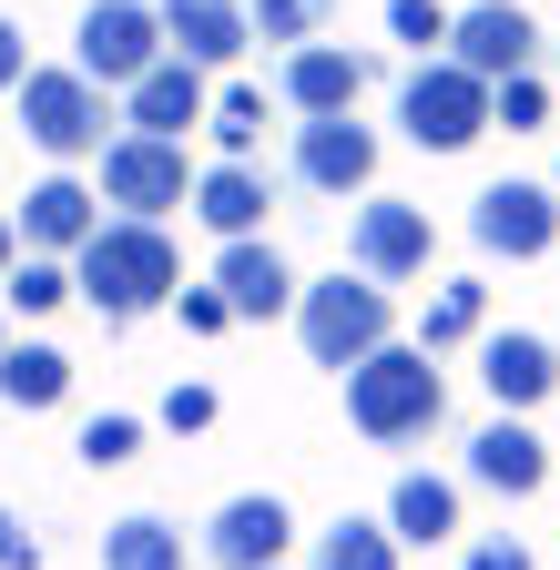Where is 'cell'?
<instances>
[{
    "mask_svg": "<svg viewBox=\"0 0 560 570\" xmlns=\"http://www.w3.org/2000/svg\"><path fill=\"white\" fill-rule=\"evenodd\" d=\"M204 112H215V92H204V61L164 51L144 82H132V122H122V132H164V142H184Z\"/></svg>",
    "mask_w": 560,
    "mask_h": 570,
    "instance_id": "15",
    "label": "cell"
},
{
    "mask_svg": "<svg viewBox=\"0 0 560 570\" xmlns=\"http://www.w3.org/2000/svg\"><path fill=\"white\" fill-rule=\"evenodd\" d=\"M397 122H407L417 154H469V142L489 132V82H479V71H459V61L439 51V61H417V71H407Z\"/></svg>",
    "mask_w": 560,
    "mask_h": 570,
    "instance_id": "5",
    "label": "cell"
},
{
    "mask_svg": "<svg viewBox=\"0 0 560 570\" xmlns=\"http://www.w3.org/2000/svg\"><path fill=\"white\" fill-rule=\"evenodd\" d=\"M346 255H357V275H377V285H407V275H429L439 235H429V214H417V204L367 194V204H357V225H346Z\"/></svg>",
    "mask_w": 560,
    "mask_h": 570,
    "instance_id": "9",
    "label": "cell"
},
{
    "mask_svg": "<svg viewBox=\"0 0 560 570\" xmlns=\"http://www.w3.org/2000/svg\"><path fill=\"white\" fill-rule=\"evenodd\" d=\"M92 225H102V194H82L72 174H51V184L21 194V245H31V255H82Z\"/></svg>",
    "mask_w": 560,
    "mask_h": 570,
    "instance_id": "16",
    "label": "cell"
},
{
    "mask_svg": "<svg viewBox=\"0 0 560 570\" xmlns=\"http://www.w3.org/2000/svg\"><path fill=\"white\" fill-rule=\"evenodd\" d=\"M316 570H397V530L387 520H336V530H316Z\"/></svg>",
    "mask_w": 560,
    "mask_h": 570,
    "instance_id": "25",
    "label": "cell"
},
{
    "mask_svg": "<svg viewBox=\"0 0 560 570\" xmlns=\"http://www.w3.org/2000/svg\"><path fill=\"white\" fill-rule=\"evenodd\" d=\"M479 387L500 397V417H530V407L560 387V346H550V336H530V326L479 336Z\"/></svg>",
    "mask_w": 560,
    "mask_h": 570,
    "instance_id": "13",
    "label": "cell"
},
{
    "mask_svg": "<svg viewBox=\"0 0 560 570\" xmlns=\"http://www.w3.org/2000/svg\"><path fill=\"white\" fill-rule=\"evenodd\" d=\"M102 570H184V530L154 520V510H132L102 530Z\"/></svg>",
    "mask_w": 560,
    "mask_h": 570,
    "instance_id": "23",
    "label": "cell"
},
{
    "mask_svg": "<svg viewBox=\"0 0 560 570\" xmlns=\"http://www.w3.org/2000/svg\"><path fill=\"white\" fill-rule=\"evenodd\" d=\"M215 142H225V164H255V142H265V92L255 82H235V92H215Z\"/></svg>",
    "mask_w": 560,
    "mask_h": 570,
    "instance_id": "27",
    "label": "cell"
},
{
    "mask_svg": "<svg viewBox=\"0 0 560 570\" xmlns=\"http://www.w3.org/2000/svg\"><path fill=\"white\" fill-rule=\"evenodd\" d=\"M21 82H31V61H21V31L0 21V92H21Z\"/></svg>",
    "mask_w": 560,
    "mask_h": 570,
    "instance_id": "36",
    "label": "cell"
},
{
    "mask_svg": "<svg viewBox=\"0 0 560 570\" xmlns=\"http://www.w3.org/2000/svg\"><path fill=\"white\" fill-rule=\"evenodd\" d=\"M346 417H357V439H377V449L429 439V428L449 417L439 356H429V346H377L367 367H346Z\"/></svg>",
    "mask_w": 560,
    "mask_h": 570,
    "instance_id": "2",
    "label": "cell"
},
{
    "mask_svg": "<svg viewBox=\"0 0 560 570\" xmlns=\"http://www.w3.org/2000/svg\"><path fill=\"white\" fill-rule=\"evenodd\" d=\"M479 316H489V285H479V275H459V285H439V296H429V316H417V346L449 356V346H469V336H479Z\"/></svg>",
    "mask_w": 560,
    "mask_h": 570,
    "instance_id": "24",
    "label": "cell"
},
{
    "mask_svg": "<svg viewBox=\"0 0 560 570\" xmlns=\"http://www.w3.org/2000/svg\"><path fill=\"white\" fill-rule=\"evenodd\" d=\"M21 132L41 142L51 164H82V154L112 142V92L92 82L82 61L72 71H31V82H21Z\"/></svg>",
    "mask_w": 560,
    "mask_h": 570,
    "instance_id": "4",
    "label": "cell"
},
{
    "mask_svg": "<svg viewBox=\"0 0 560 570\" xmlns=\"http://www.w3.org/2000/svg\"><path fill=\"white\" fill-rule=\"evenodd\" d=\"M164 41L215 71V61H235L255 41V21H245V0H164Z\"/></svg>",
    "mask_w": 560,
    "mask_h": 570,
    "instance_id": "20",
    "label": "cell"
},
{
    "mask_svg": "<svg viewBox=\"0 0 560 570\" xmlns=\"http://www.w3.org/2000/svg\"><path fill=\"white\" fill-rule=\"evenodd\" d=\"M164 51H174L164 41V11H144V0H92V11H82V41H72V61L92 71L102 92H132Z\"/></svg>",
    "mask_w": 560,
    "mask_h": 570,
    "instance_id": "6",
    "label": "cell"
},
{
    "mask_svg": "<svg viewBox=\"0 0 560 570\" xmlns=\"http://www.w3.org/2000/svg\"><path fill=\"white\" fill-rule=\"evenodd\" d=\"M215 285H225L235 316H286V306H296V275H286V255H275L265 235L225 245V255H215Z\"/></svg>",
    "mask_w": 560,
    "mask_h": 570,
    "instance_id": "19",
    "label": "cell"
},
{
    "mask_svg": "<svg viewBox=\"0 0 560 570\" xmlns=\"http://www.w3.org/2000/svg\"><path fill=\"white\" fill-rule=\"evenodd\" d=\"M469 235H479V255H510V265L550 255L560 245V184H489L469 204Z\"/></svg>",
    "mask_w": 560,
    "mask_h": 570,
    "instance_id": "8",
    "label": "cell"
},
{
    "mask_svg": "<svg viewBox=\"0 0 560 570\" xmlns=\"http://www.w3.org/2000/svg\"><path fill=\"white\" fill-rule=\"evenodd\" d=\"M21 265V225H0V275H11Z\"/></svg>",
    "mask_w": 560,
    "mask_h": 570,
    "instance_id": "37",
    "label": "cell"
},
{
    "mask_svg": "<svg viewBox=\"0 0 560 570\" xmlns=\"http://www.w3.org/2000/svg\"><path fill=\"white\" fill-rule=\"evenodd\" d=\"M489 122L540 132V122H550V82H540V71H510V82H489Z\"/></svg>",
    "mask_w": 560,
    "mask_h": 570,
    "instance_id": "29",
    "label": "cell"
},
{
    "mask_svg": "<svg viewBox=\"0 0 560 570\" xmlns=\"http://www.w3.org/2000/svg\"><path fill=\"white\" fill-rule=\"evenodd\" d=\"M387 530H397L407 550L459 540V489H449V479H429V469H407V479L387 489Z\"/></svg>",
    "mask_w": 560,
    "mask_h": 570,
    "instance_id": "21",
    "label": "cell"
},
{
    "mask_svg": "<svg viewBox=\"0 0 560 570\" xmlns=\"http://www.w3.org/2000/svg\"><path fill=\"white\" fill-rule=\"evenodd\" d=\"M164 428H174V439H194V428H215V387H174V397H164Z\"/></svg>",
    "mask_w": 560,
    "mask_h": 570,
    "instance_id": "33",
    "label": "cell"
},
{
    "mask_svg": "<svg viewBox=\"0 0 560 570\" xmlns=\"http://www.w3.org/2000/svg\"><path fill=\"white\" fill-rule=\"evenodd\" d=\"M469 479H479V489H500V499H540V489H550V449H540V428H530V417H489L479 439H469Z\"/></svg>",
    "mask_w": 560,
    "mask_h": 570,
    "instance_id": "14",
    "label": "cell"
},
{
    "mask_svg": "<svg viewBox=\"0 0 560 570\" xmlns=\"http://www.w3.org/2000/svg\"><path fill=\"white\" fill-rule=\"evenodd\" d=\"M296 336L316 367H367L377 346H397V306L377 275H326V285H296Z\"/></svg>",
    "mask_w": 560,
    "mask_h": 570,
    "instance_id": "3",
    "label": "cell"
},
{
    "mask_svg": "<svg viewBox=\"0 0 560 570\" xmlns=\"http://www.w3.org/2000/svg\"><path fill=\"white\" fill-rule=\"evenodd\" d=\"M286 540H296L286 499H275V489H245V499H225V510H215L204 560H215V570H286Z\"/></svg>",
    "mask_w": 560,
    "mask_h": 570,
    "instance_id": "10",
    "label": "cell"
},
{
    "mask_svg": "<svg viewBox=\"0 0 560 570\" xmlns=\"http://www.w3.org/2000/svg\"><path fill=\"white\" fill-rule=\"evenodd\" d=\"M11 296H21V316H51L61 296H72V265H61V255H21L11 265Z\"/></svg>",
    "mask_w": 560,
    "mask_h": 570,
    "instance_id": "30",
    "label": "cell"
},
{
    "mask_svg": "<svg viewBox=\"0 0 560 570\" xmlns=\"http://www.w3.org/2000/svg\"><path fill=\"white\" fill-rule=\"evenodd\" d=\"M296 184H316V194H367L377 184V132L357 112L296 122Z\"/></svg>",
    "mask_w": 560,
    "mask_h": 570,
    "instance_id": "11",
    "label": "cell"
},
{
    "mask_svg": "<svg viewBox=\"0 0 560 570\" xmlns=\"http://www.w3.org/2000/svg\"><path fill=\"white\" fill-rule=\"evenodd\" d=\"M245 21H255V41H275V51H306V41L336 21V0H245Z\"/></svg>",
    "mask_w": 560,
    "mask_h": 570,
    "instance_id": "26",
    "label": "cell"
},
{
    "mask_svg": "<svg viewBox=\"0 0 560 570\" xmlns=\"http://www.w3.org/2000/svg\"><path fill=\"white\" fill-rule=\"evenodd\" d=\"M550 184H560V164H550Z\"/></svg>",
    "mask_w": 560,
    "mask_h": 570,
    "instance_id": "38",
    "label": "cell"
},
{
    "mask_svg": "<svg viewBox=\"0 0 560 570\" xmlns=\"http://www.w3.org/2000/svg\"><path fill=\"white\" fill-rule=\"evenodd\" d=\"M459 570H540V560H530L520 540H469V560H459Z\"/></svg>",
    "mask_w": 560,
    "mask_h": 570,
    "instance_id": "35",
    "label": "cell"
},
{
    "mask_svg": "<svg viewBox=\"0 0 560 570\" xmlns=\"http://www.w3.org/2000/svg\"><path fill=\"white\" fill-rule=\"evenodd\" d=\"M102 204L144 214V225H164L174 204H194L184 142H164V132H112V142H102Z\"/></svg>",
    "mask_w": 560,
    "mask_h": 570,
    "instance_id": "7",
    "label": "cell"
},
{
    "mask_svg": "<svg viewBox=\"0 0 560 570\" xmlns=\"http://www.w3.org/2000/svg\"><path fill=\"white\" fill-rule=\"evenodd\" d=\"M0 397L11 407H61L72 397V356L61 346H0Z\"/></svg>",
    "mask_w": 560,
    "mask_h": 570,
    "instance_id": "22",
    "label": "cell"
},
{
    "mask_svg": "<svg viewBox=\"0 0 560 570\" xmlns=\"http://www.w3.org/2000/svg\"><path fill=\"white\" fill-rule=\"evenodd\" d=\"M449 31H459L449 0H387V41H407L417 61H439V51H449Z\"/></svg>",
    "mask_w": 560,
    "mask_h": 570,
    "instance_id": "28",
    "label": "cell"
},
{
    "mask_svg": "<svg viewBox=\"0 0 560 570\" xmlns=\"http://www.w3.org/2000/svg\"><path fill=\"white\" fill-rule=\"evenodd\" d=\"M0 346H11V336H0Z\"/></svg>",
    "mask_w": 560,
    "mask_h": 570,
    "instance_id": "39",
    "label": "cell"
},
{
    "mask_svg": "<svg viewBox=\"0 0 560 570\" xmlns=\"http://www.w3.org/2000/svg\"><path fill=\"white\" fill-rule=\"evenodd\" d=\"M357 92H367V61H357V51H336V41H306V51H286V102H296V122L357 112Z\"/></svg>",
    "mask_w": 560,
    "mask_h": 570,
    "instance_id": "17",
    "label": "cell"
},
{
    "mask_svg": "<svg viewBox=\"0 0 560 570\" xmlns=\"http://www.w3.org/2000/svg\"><path fill=\"white\" fill-rule=\"evenodd\" d=\"M0 570H41V540L21 530V510H0Z\"/></svg>",
    "mask_w": 560,
    "mask_h": 570,
    "instance_id": "34",
    "label": "cell"
},
{
    "mask_svg": "<svg viewBox=\"0 0 560 570\" xmlns=\"http://www.w3.org/2000/svg\"><path fill=\"white\" fill-rule=\"evenodd\" d=\"M174 306H184V336H225V326H235V306H225V285H184Z\"/></svg>",
    "mask_w": 560,
    "mask_h": 570,
    "instance_id": "32",
    "label": "cell"
},
{
    "mask_svg": "<svg viewBox=\"0 0 560 570\" xmlns=\"http://www.w3.org/2000/svg\"><path fill=\"white\" fill-rule=\"evenodd\" d=\"M449 61L479 71V82H510V71L540 61V31H530L520 0H479V11H459V31H449Z\"/></svg>",
    "mask_w": 560,
    "mask_h": 570,
    "instance_id": "12",
    "label": "cell"
},
{
    "mask_svg": "<svg viewBox=\"0 0 560 570\" xmlns=\"http://www.w3.org/2000/svg\"><path fill=\"white\" fill-rule=\"evenodd\" d=\"M72 296H82L92 316L132 326V316H154V306L184 296V255H174L164 225H144V214H112V225H92V245L72 255Z\"/></svg>",
    "mask_w": 560,
    "mask_h": 570,
    "instance_id": "1",
    "label": "cell"
},
{
    "mask_svg": "<svg viewBox=\"0 0 560 570\" xmlns=\"http://www.w3.org/2000/svg\"><path fill=\"white\" fill-rule=\"evenodd\" d=\"M265 204H275V184L255 174V164H215V174H194V225L204 235H225V245H245V235H265Z\"/></svg>",
    "mask_w": 560,
    "mask_h": 570,
    "instance_id": "18",
    "label": "cell"
},
{
    "mask_svg": "<svg viewBox=\"0 0 560 570\" xmlns=\"http://www.w3.org/2000/svg\"><path fill=\"white\" fill-rule=\"evenodd\" d=\"M82 459H92V469L144 459V417H92V428H82Z\"/></svg>",
    "mask_w": 560,
    "mask_h": 570,
    "instance_id": "31",
    "label": "cell"
}]
</instances>
